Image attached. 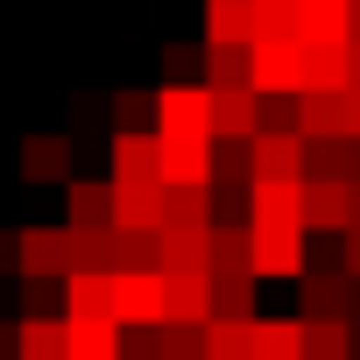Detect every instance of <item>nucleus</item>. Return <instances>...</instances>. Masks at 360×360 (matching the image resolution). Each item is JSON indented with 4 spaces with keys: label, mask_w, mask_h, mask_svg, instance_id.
I'll return each mask as SVG.
<instances>
[{
    "label": "nucleus",
    "mask_w": 360,
    "mask_h": 360,
    "mask_svg": "<svg viewBox=\"0 0 360 360\" xmlns=\"http://www.w3.org/2000/svg\"><path fill=\"white\" fill-rule=\"evenodd\" d=\"M155 141H212V92L155 85Z\"/></svg>",
    "instance_id": "obj_1"
},
{
    "label": "nucleus",
    "mask_w": 360,
    "mask_h": 360,
    "mask_svg": "<svg viewBox=\"0 0 360 360\" xmlns=\"http://www.w3.org/2000/svg\"><path fill=\"white\" fill-rule=\"evenodd\" d=\"M248 240H255V283H297L311 262L304 226H248Z\"/></svg>",
    "instance_id": "obj_2"
},
{
    "label": "nucleus",
    "mask_w": 360,
    "mask_h": 360,
    "mask_svg": "<svg viewBox=\"0 0 360 360\" xmlns=\"http://www.w3.org/2000/svg\"><path fill=\"white\" fill-rule=\"evenodd\" d=\"M255 99H297L304 92V43H248Z\"/></svg>",
    "instance_id": "obj_3"
},
{
    "label": "nucleus",
    "mask_w": 360,
    "mask_h": 360,
    "mask_svg": "<svg viewBox=\"0 0 360 360\" xmlns=\"http://www.w3.org/2000/svg\"><path fill=\"white\" fill-rule=\"evenodd\" d=\"M15 255H22V276L64 283L71 276V226H22L15 233Z\"/></svg>",
    "instance_id": "obj_4"
},
{
    "label": "nucleus",
    "mask_w": 360,
    "mask_h": 360,
    "mask_svg": "<svg viewBox=\"0 0 360 360\" xmlns=\"http://www.w3.org/2000/svg\"><path fill=\"white\" fill-rule=\"evenodd\" d=\"M297 297H304L297 318H346V304H353V276H346V262H304Z\"/></svg>",
    "instance_id": "obj_5"
},
{
    "label": "nucleus",
    "mask_w": 360,
    "mask_h": 360,
    "mask_svg": "<svg viewBox=\"0 0 360 360\" xmlns=\"http://www.w3.org/2000/svg\"><path fill=\"white\" fill-rule=\"evenodd\" d=\"M113 325H120V332H134V325H162V269L113 276Z\"/></svg>",
    "instance_id": "obj_6"
},
{
    "label": "nucleus",
    "mask_w": 360,
    "mask_h": 360,
    "mask_svg": "<svg viewBox=\"0 0 360 360\" xmlns=\"http://www.w3.org/2000/svg\"><path fill=\"white\" fill-rule=\"evenodd\" d=\"M248 169L255 184H304V134H255Z\"/></svg>",
    "instance_id": "obj_7"
},
{
    "label": "nucleus",
    "mask_w": 360,
    "mask_h": 360,
    "mask_svg": "<svg viewBox=\"0 0 360 360\" xmlns=\"http://www.w3.org/2000/svg\"><path fill=\"white\" fill-rule=\"evenodd\" d=\"M64 226L71 233L113 226V184H106V176H71V184H64Z\"/></svg>",
    "instance_id": "obj_8"
},
{
    "label": "nucleus",
    "mask_w": 360,
    "mask_h": 360,
    "mask_svg": "<svg viewBox=\"0 0 360 360\" xmlns=\"http://www.w3.org/2000/svg\"><path fill=\"white\" fill-rule=\"evenodd\" d=\"M22 184H71V141L64 134H22Z\"/></svg>",
    "instance_id": "obj_9"
},
{
    "label": "nucleus",
    "mask_w": 360,
    "mask_h": 360,
    "mask_svg": "<svg viewBox=\"0 0 360 360\" xmlns=\"http://www.w3.org/2000/svg\"><path fill=\"white\" fill-rule=\"evenodd\" d=\"M162 325H212V276H162Z\"/></svg>",
    "instance_id": "obj_10"
},
{
    "label": "nucleus",
    "mask_w": 360,
    "mask_h": 360,
    "mask_svg": "<svg viewBox=\"0 0 360 360\" xmlns=\"http://www.w3.org/2000/svg\"><path fill=\"white\" fill-rule=\"evenodd\" d=\"M346 219H353V184L304 176V233H346Z\"/></svg>",
    "instance_id": "obj_11"
},
{
    "label": "nucleus",
    "mask_w": 360,
    "mask_h": 360,
    "mask_svg": "<svg viewBox=\"0 0 360 360\" xmlns=\"http://www.w3.org/2000/svg\"><path fill=\"white\" fill-rule=\"evenodd\" d=\"M255 43V0H205V50H248Z\"/></svg>",
    "instance_id": "obj_12"
},
{
    "label": "nucleus",
    "mask_w": 360,
    "mask_h": 360,
    "mask_svg": "<svg viewBox=\"0 0 360 360\" xmlns=\"http://www.w3.org/2000/svg\"><path fill=\"white\" fill-rule=\"evenodd\" d=\"M162 184H212V141H155Z\"/></svg>",
    "instance_id": "obj_13"
},
{
    "label": "nucleus",
    "mask_w": 360,
    "mask_h": 360,
    "mask_svg": "<svg viewBox=\"0 0 360 360\" xmlns=\"http://www.w3.org/2000/svg\"><path fill=\"white\" fill-rule=\"evenodd\" d=\"M297 134L304 141H346V92H297Z\"/></svg>",
    "instance_id": "obj_14"
},
{
    "label": "nucleus",
    "mask_w": 360,
    "mask_h": 360,
    "mask_svg": "<svg viewBox=\"0 0 360 360\" xmlns=\"http://www.w3.org/2000/svg\"><path fill=\"white\" fill-rule=\"evenodd\" d=\"M248 226H304V184H248Z\"/></svg>",
    "instance_id": "obj_15"
},
{
    "label": "nucleus",
    "mask_w": 360,
    "mask_h": 360,
    "mask_svg": "<svg viewBox=\"0 0 360 360\" xmlns=\"http://www.w3.org/2000/svg\"><path fill=\"white\" fill-rule=\"evenodd\" d=\"M64 318L71 325H113V276H64Z\"/></svg>",
    "instance_id": "obj_16"
},
{
    "label": "nucleus",
    "mask_w": 360,
    "mask_h": 360,
    "mask_svg": "<svg viewBox=\"0 0 360 360\" xmlns=\"http://www.w3.org/2000/svg\"><path fill=\"white\" fill-rule=\"evenodd\" d=\"M262 127V99L240 85V92H212V141H255Z\"/></svg>",
    "instance_id": "obj_17"
},
{
    "label": "nucleus",
    "mask_w": 360,
    "mask_h": 360,
    "mask_svg": "<svg viewBox=\"0 0 360 360\" xmlns=\"http://www.w3.org/2000/svg\"><path fill=\"white\" fill-rule=\"evenodd\" d=\"M113 226L162 233V184H113Z\"/></svg>",
    "instance_id": "obj_18"
},
{
    "label": "nucleus",
    "mask_w": 360,
    "mask_h": 360,
    "mask_svg": "<svg viewBox=\"0 0 360 360\" xmlns=\"http://www.w3.org/2000/svg\"><path fill=\"white\" fill-rule=\"evenodd\" d=\"M212 276H255V240H248V219H219L212 226V255H205Z\"/></svg>",
    "instance_id": "obj_19"
},
{
    "label": "nucleus",
    "mask_w": 360,
    "mask_h": 360,
    "mask_svg": "<svg viewBox=\"0 0 360 360\" xmlns=\"http://www.w3.org/2000/svg\"><path fill=\"white\" fill-rule=\"evenodd\" d=\"M71 325L64 318H15V360H64Z\"/></svg>",
    "instance_id": "obj_20"
},
{
    "label": "nucleus",
    "mask_w": 360,
    "mask_h": 360,
    "mask_svg": "<svg viewBox=\"0 0 360 360\" xmlns=\"http://www.w3.org/2000/svg\"><path fill=\"white\" fill-rule=\"evenodd\" d=\"M162 226H219L212 212V184H162Z\"/></svg>",
    "instance_id": "obj_21"
},
{
    "label": "nucleus",
    "mask_w": 360,
    "mask_h": 360,
    "mask_svg": "<svg viewBox=\"0 0 360 360\" xmlns=\"http://www.w3.org/2000/svg\"><path fill=\"white\" fill-rule=\"evenodd\" d=\"M106 184H162L155 176V134H113V176Z\"/></svg>",
    "instance_id": "obj_22"
},
{
    "label": "nucleus",
    "mask_w": 360,
    "mask_h": 360,
    "mask_svg": "<svg viewBox=\"0 0 360 360\" xmlns=\"http://www.w3.org/2000/svg\"><path fill=\"white\" fill-rule=\"evenodd\" d=\"M255 360H304V318H255Z\"/></svg>",
    "instance_id": "obj_23"
},
{
    "label": "nucleus",
    "mask_w": 360,
    "mask_h": 360,
    "mask_svg": "<svg viewBox=\"0 0 360 360\" xmlns=\"http://www.w3.org/2000/svg\"><path fill=\"white\" fill-rule=\"evenodd\" d=\"M304 92H346V43H304Z\"/></svg>",
    "instance_id": "obj_24"
},
{
    "label": "nucleus",
    "mask_w": 360,
    "mask_h": 360,
    "mask_svg": "<svg viewBox=\"0 0 360 360\" xmlns=\"http://www.w3.org/2000/svg\"><path fill=\"white\" fill-rule=\"evenodd\" d=\"M141 269H162V262H155V233L113 226V240H106V276H141Z\"/></svg>",
    "instance_id": "obj_25"
},
{
    "label": "nucleus",
    "mask_w": 360,
    "mask_h": 360,
    "mask_svg": "<svg viewBox=\"0 0 360 360\" xmlns=\"http://www.w3.org/2000/svg\"><path fill=\"white\" fill-rule=\"evenodd\" d=\"M212 325H255V276H212Z\"/></svg>",
    "instance_id": "obj_26"
},
{
    "label": "nucleus",
    "mask_w": 360,
    "mask_h": 360,
    "mask_svg": "<svg viewBox=\"0 0 360 360\" xmlns=\"http://www.w3.org/2000/svg\"><path fill=\"white\" fill-rule=\"evenodd\" d=\"M304 360H353V325L346 318H304Z\"/></svg>",
    "instance_id": "obj_27"
},
{
    "label": "nucleus",
    "mask_w": 360,
    "mask_h": 360,
    "mask_svg": "<svg viewBox=\"0 0 360 360\" xmlns=\"http://www.w3.org/2000/svg\"><path fill=\"white\" fill-rule=\"evenodd\" d=\"M106 120H113V134H155V92H113Z\"/></svg>",
    "instance_id": "obj_28"
},
{
    "label": "nucleus",
    "mask_w": 360,
    "mask_h": 360,
    "mask_svg": "<svg viewBox=\"0 0 360 360\" xmlns=\"http://www.w3.org/2000/svg\"><path fill=\"white\" fill-rule=\"evenodd\" d=\"M255 78V64H248V50H205V92H240ZM255 92V85H248Z\"/></svg>",
    "instance_id": "obj_29"
},
{
    "label": "nucleus",
    "mask_w": 360,
    "mask_h": 360,
    "mask_svg": "<svg viewBox=\"0 0 360 360\" xmlns=\"http://www.w3.org/2000/svg\"><path fill=\"white\" fill-rule=\"evenodd\" d=\"M64 360H120V325H71V353Z\"/></svg>",
    "instance_id": "obj_30"
},
{
    "label": "nucleus",
    "mask_w": 360,
    "mask_h": 360,
    "mask_svg": "<svg viewBox=\"0 0 360 360\" xmlns=\"http://www.w3.org/2000/svg\"><path fill=\"white\" fill-rule=\"evenodd\" d=\"M162 85H205V43H169L162 50Z\"/></svg>",
    "instance_id": "obj_31"
},
{
    "label": "nucleus",
    "mask_w": 360,
    "mask_h": 360,
    "mask_svg": "<svg viewBox=\"0 0 360 360\" xmlns=\"http://www.w3.org/2000/svg\"><path fill=\"white\" fill-rule=\"evenodd\" d=\"M205 360H255L248 325H205Z\"/></svg>",
    "instance_id": "obj_32"
},
{
    "label": "nucleus",
    "mask_w": 360,
    "mask_h": 360,
    "mask_svg": "<svg viewBox=\"0 0 360 360\" xmlns=\"http://www.w3.org/2000/svg\"><path fill=\"white\" fill-rule=\"evenodd\" d=\"M162 360H205V325H162Z\"/></svg>",
    "instance_id": "obj_33"
},
{
    "label": "nucleus",
    "mask_w": 360,
    "mask_h": 360,
    "mask_svg": "<svg viewBox=\"0 0 360 360\" xmlns=\"http://www.w3.org/2000/svg\"><path fill=\"white\" fill-rule=\"evenodd\" d=\"M255 134H297V99H262V127Z\"/></svg>",
    "instance_id": "obj_34"
},
{
    "label": "nucleus",
    "mask_w": 360,
    "mask_h": 360,
    "mask_svg": "<svg viewBox=\"0 0 360 360\" xmlns=\"http://www.w3.org/2000/svg\"><path fill=\"white\" fill-rule=\"evenodd\" d=\"M71 120H78V127H99V120H106V99H85V92H78V99H71Z\"/></svg>",
    "instance_id": "obj_35"
},
{
    "label": "nucleus",
    "mask_w": 360,
    "mask_h": 360,
    "mask_svg": "<svg viewBox=\"0 0 360 360\" xmlns=\"http://www.w3.org/2000/svg\"><path fill=\"white\" fill-rule=\"evenodd\" d=\"M339 262H346V276L360 283V226H346V233H339Z\"/></svg>",
    "instance_id": "obj_36"
},
{
    "label": "nucleus",
    "mask_w": 360,
    "mask_h": 360,
    "mask_svg": "<svg viewBox=\"0 0 360 360\" xmlns=\"http://www.w3.org/2000/svg\"><path fill=\"white\" fill-rule=\"evenodd\" d=\"M15 276H22V255H15V233L0 226V283H15Z\"/></svg>",
    "instance_id": "obj_37"
},
{
    "label": "nucleus",
    "mask_w": 360,
    "mask_h": 360,
    "mask_svg": "<svg viewBox=\"0 0 360 360\" xmlns=\"http://www.w3.org/2000/svg\"><path fill=\"white\" fill-rule=\"evenodd\" d=\"M346 141H360V92H346Z\"/></svg>",
    "instance_id": "obj_38"
},
{
    "label": "nucleus",
    "mask_w": 360,
    "mask_h": 360,
    "mask_svg": "<svg viewBox=\"0 0 360 360\" xmlns=\"http://www.w3.org/2000/svg\"><path fill=\"white\" fill-rule=\"evenodd\" d=\"M0 360H15V325L0 318Z\"/></svg>",
    "instance_id": "obj_39"
},
{
    "label": "nucleus",
    "mask_w": 360,
    "mask_h": 360,
    "mask_svg": "<svg viewBox=\"0 0 360 360\" xmlns=\"http://www.w3.org/2000/svg\"><path fill=\"white\" fill-rule=\"evenodd\" d=\"M346 226H360V184H353V219H346Z\"/></svg>",
    "instance_id": "obj_40"
}]
</instances>
